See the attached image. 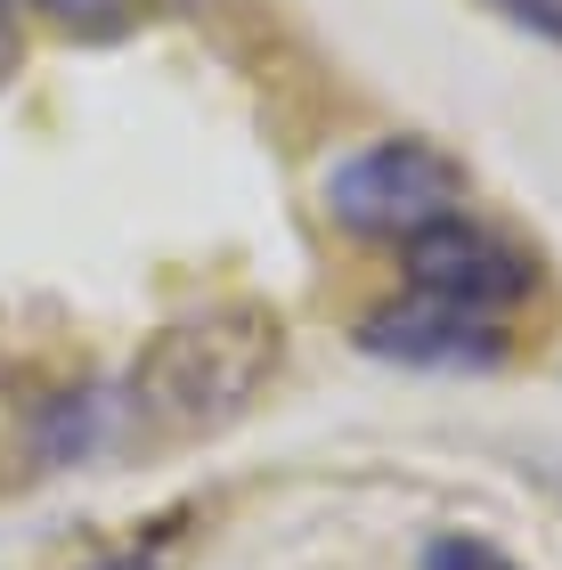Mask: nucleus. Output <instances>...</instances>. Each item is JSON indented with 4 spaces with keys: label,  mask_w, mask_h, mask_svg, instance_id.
<instances>
[{
    "label": "nucleus",
    "mask_w": 562,
    "mask_h": 570,
    "mask_svg": "<svg viewBox=\"0 0 562 570\" xmlns=\"http://www.w3.org/2000/svg\"><path fill=\"white\" fill-rule=\"evenodd\" d=\"M17 58H24V33H17V0H0V82L17 73Z\"/></svg>",
    "instance_id": "nucleus-9"
},
{
    "label": "nucleus",
    "mask_w": 562,
    "mask_h": 570,
    "mask_svg": "<svg viewBox=\"0 0 562 570\" xmlns=\"http://www.w3.org/2000/svg\"><path fill=\"white\" fill-rule=\"evenodd\" d=\"M33 9H49L58 24H73V33H107V24H131L139 0H33Z\"/></svg>",
    "instance_id": "nucleus-7"
},
{
    "label": "nucleus",
    "mask_w": 562,
    "mask_h": 570,
    "mask_svg": "<svg viewBox=\"0 0 562 570\" xmlns=\"http://www.w3.org/2000/svg\"><path fill=\"white\" fill-rule=\"evenodd\" d=\"M497 17H514L522 33H539V41H554L562 49V0H490Z\"/></svg>",
    "instance_id": "nucleus-8"
},
{
    "label": "nucleus",
    "mask_w": 562,
    "mask_h": 570,
    "mask_svg": "<svg viewBox=\"0 0 562 570\" xmlns=\"http://www.w3.org/2000/svg\"><path fill=\"white\" fill-rule=\"evenodd\" d=\"M400 262H407V294L465 302V309H490V318L539 294V253L522 237H505V228H490V220H465V213H448L424 237H407Z\"/></svg>",
    "instance_id": "nucleus-3"
},
{
    "label": "nucleus",
    "mask_w": 562,
    "mask_h": 570,
    "mask_svg": "<svg viewBox=\"0 0 562 570\" xmlns=\"http://www.w3.org/2000/svg\"><path fill=\"white\" fill-rule=\"evenodd\" d=\"M90 570H156V562H90Z\"/></svg>",
    "instance_id": "nucleus-10"
},
{
    "label": "nucleus",
    "mask_w": 562,
    "mask_h": 570,
    "mask_svg": "<svg viewBox=\"0 0 562 570\" xmlns=\"http://www.w3.org/2000/svg\"><path fill=\"white\" fill-rule=\"evenodd\" d=\"M351 343L383 367H407V375H497L514 358V334H505L490 309H465V302H432V294H400L367 309L351 326Z\"/></svg>",
    "instance_id": "nucleus-4"
},
{
    "label": "nucleus",
    "mask_w": 562,
    "mask_h": 570,
    "mask_svg": "<svg viewBox=\"0 0 562 570\" xmlns=\"http://www.w3.org/2000/svg\"><path fill=\"white\" fill-rule=\"evenodd\" d=\"M277 358H286V334H277L269 309L253 302H220V309H188L147 334L131 383H122V416L147 440H171V449H196L245 416L253 400L269 392Z\"/></svg>",
    "instance_id": "nucleus-1"
},
{
    "label": "nucleus",
    "mask_w": 562,
    "mask_h": 570,
    "mask_svg": "<svg viewBox=\"0 0 562 570\" xmlns=\"http://www.w3.org/2000/svg\"><path fill=\"white\" fill-rule=\"evenodd\" d=\"M456 196H465V179L424 139H375V147L343 155V164L326 171V213H335V228L343 237H375V245L424 237L432 220L456 213Z\"/></svg>",
    "instance_id": "nucleus-2"
},
{
    "label": "nucleus",
    "mask_w": 562,
    "mask_h": 570,
    "mask_svg": "<svg viewBox=\"0 0 562 570\" xmlns=\"http://www.w3.org/2000/svg\"><path fill=\"white\" fill-rule=\"evenodd\" d=\"M107 416H115V400L107 392H66L49 416H33V456L41 464H73V456H90L98 440H107Z\"/></svg>",
    "instance_id": "nucleus-5"
},
{
    "label": "nucleus",
    "mask_w": 562,
    "mask_h": 570,
    "mask_svg": "<svg viewBox=\"0 0 562 570\" xmlns=\"http://www.w3.org/2000/svg\"><path fill=\"white\" fill-rule=\"evenodd\" d=\"M424 570H522L505 547H490V538H473V530H441L424 547Z\"/></svg>",
    "instance_id": "nucleus-6"
}]
</instances>
